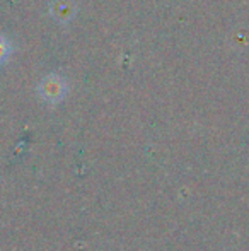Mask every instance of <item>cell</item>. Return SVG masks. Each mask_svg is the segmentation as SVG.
Wrapping results in <instances>:
<instances>
[{"instance_id": "6da1fadb", "label": "cell", "mask_w": 249, "mask_h": 251, "mask_svg": "<svg viewBox=\"0 0 249 251\" xmlns=\"http://www.w3.org/2000/svg\"><path fill=\"white\" fill-rule=\"evenodd\" d=\"M40 91L48 101H60L68 91L67 80L60 75H48L46 79L41 82Z\"/></svg>"}, {"instance_id": "7a4b0ae2", "label": "cell", "mask_w": 249, "mask_h": 251, "mask_svg": "<svg viewBox=\"0 0 249 251\" xmlns=\"http://www.w3.org/2000/svg\"><path fill=\"white\" fill-rule=\"evenodd\" d=\"M51 14L60 23H68L77 14V5L73 0H55L53 5H51Z\"/></svg>"}, {"instance_id": "3957f363", "label": "cell", "mask_w": 249, "mask_h": 251, "mask_svg": "<svg viewBox=\"0 0 249 251\" xmlns=\"http://www.w3.org/2000/svg\"><path fill=\"white\" fill-rule=\"evenodd\" d=\"M7 55H9V47H7V41L0 38V62H2Z\"/></svg>"}]
</instances>
